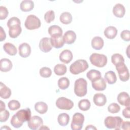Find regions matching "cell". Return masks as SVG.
Segmentation results:
<instances>
[{
    "mask_svg": "<svg viewBox=\"0 0 130 130\" xmlns=\"http://www.w3.org/2000/svg\"><path fill=\"white\" fill-rule=\"evenodd\" d=\"M88 68V64L85 60L78 59L71 64L70 67V71L74 75H77L84 72Z\"/></svg>",
    "mask_w": 130,
    "mask_h": 130,
    "instance_id": "1",
    "label": "cell"
},
{
    "mask_svg": "<svg viewBox=\"0 0 130 130\" xmlns=\"http://www.w3.org/2000/svg\"><path fill=\"white\" fill-rule=\"evenodd\" d=\"M87 83L84 78H79L75 82L74 92L76 95L79 97L85 96L87 91Z\"/></svg>",
    "mask_w": 130,
    "mask_h": 130,
    "instance_id": "2",
    "label": "cell"
},
{
    "mask_svg": "<svg viewBox=\"0 0 130 130\" xmlns=\"http://www.w3.org/2000/svg\"><path fill=\"white\" fill-rule=\"evenodd\" d=\"M123 120L119 116H108L104 120V124L108 128H114L119 130L121 128V124Z\"/></svg>",
    "mask_w": 130,
    "mask_h": 130,
    "instance_id": "3",
    "label": "cell"
},
{
    "mask_svg": "<svg viewBox=\"0 0 130 130\" xmlns=\"http://www.w3.org/2000/svg\"><path fill=\"white\" fill-rule=\"evenodd\" d=\"M89 60L92 64L99 68L105 67L107 63V56L102 54L92 53L90 56Z\"/></svg>",
    "mask_w": 130,
    "mask_h": 130,
    "instance_id": "4",
    "label": "cell"
},
{
    "mask_svg": "<svg viewBox=\"0 0 130 130\" xmlns=\"http://www.w3.org/2000/svg\"><path fill=\"white\" fill-rule=\"evenodd\" d=\"M25 27L29 30H34L39 28L41 25L40 19L34 15H28L25 21Z\"/></svg>",
    "mask_w": 130,
    "mask_h": 130,
    "instance_id": "5",
    "label": "cell"
},
{
    "mask_svg": "<svg viewBox=\"0 0 130 130\" xmlns=\"http://www.w3.org/2000/svg\"><path fill=\"white\" fill-rule=\"evenodd\" d=\"M84 121V116L80 113H75L72 118L71 128L73 130H80L83 127Z\"/></svg>",
    "mask_w": 130,
    "mask_h": 130,
    "instance_id": "6",
    "label": "cell"
},
{
    "mask_svg": "<svg viewBox=\"0 0 130 130\" xmlns=\"http://www.w3.org/2000/svg\"><path fill=\"white\" fill-rule=\"evenodd\" d=\"M115 67L120 80L123 82H126L128 80L129 78V71L124 62L121 63Z\"/></svg>",
    "mask_w": 130,
    "mask_h": 130,
    "instance_id": "7",
    "label": "cell"
},
{
    "mask_svg": "<svg viewBox=\"0 0 130 130\" xmlns=\"http://www.w3.org/2000/svg\"><path fill=\"white\" fill-rule=\"evenodd\" d=\"M56 107L61 110H69L74 106L73 102L64 97H60L56 101Z\"/></svg>",
    "mask_w": 130,
    "mask_h": 130,
    "instance_id": "8",
    "label": "cell"
},
{
    "mask_svg": "<svg viewBox=\"0 0 130 130\" xmlns=\"http://www.w3.org/2000/svg\"><path fill=\"white\" fill-rule=\"evenodd\" d=\"M16 118L20 122L23 123L25 121H28L31 118V111L29 108L22 109L14 115Z\"/></svg>",
    "mask_w": 130,
    "mask_h": 130,
    "instance_id": "9",
    "label": "cell"
},
{
    "mask_svg": "<svg viewBox=\"0 0 130 130\" xmlns=\"http://www.w3.org/2000/svg\"><path fill=\"white\" fill-rule=\"evenodd\" d=\"M43 124V119L38 116L31 117L30 119L27 121V125L29 128L32 130H36L42 126Z\"/></svg>",
    "mask_w": 130,
    "mask_h": 130,
    "instance_id": "10",
    "label": "cell"
},
{
    "mask_svg": "<svg viewBox=\"0 0 130 130\" xmlns=\"http://www.w3.org/2000/svg\"><path fill=\"white\" fill-rule=\"evenodd\" d=\"M39 48L43 52H48L52 48L50 38L45 37L42 38L39 43Z\"/></svg>",
    "mask_w": 130,
    "mask_h": 130,
    "instance_id": "11",
    "label": "cell"
},
{
    "mask_svg": "<svg viewBox=\"0 0 130 130\" xmlns=\"http://www.w3.org/2000/svg\"><path fill=\"white\" fill-rule=\"evenodd\" d=\"M19 54L23 58H26L31 53V48L29 45L26 43H23L21 44L18 47Z\"/></svg>",
    "mask_w": 130,
    "mask_h": 130,
    "instance_id": "12",
    "label": "cell"
},
{
    "mask_svg": "<svg viewBox=\"0 0 130 130\" xmlns=\"http://www.w3.org/2000/svg\"><path fill=\"white\" fill-rule=\"evenodd\" d=\"M91 82L92 88L96 91H103L107 87L105 80L102 77Z\"/></svg>",
    "mask_w": 130,
    "mask_h": 130,
    "instance_id": "13",
    "label": "cell"
},
{
    "mask_svg": "<svg viewBox=\"0 0 130 130\" xmlns=\"http://www.w3.org/2000/svg\"><path fill=\"white\" fill-rule=\"evenodd\" d=\"M118 103L125 107H129L130 99L129 94L126 92H121L117 96V98Z\"/></svg>",
    "mask_w": 130,
    "mask_h": 130,
    "instance_id": "14",
    "label": "cell"
},
{
    "mask_svg": "<svg viewBox=\"0 0 130 130\" xmlns=\"http://www.w3.org/2000/svg\"><path fill=\"white\" fill-rule=\"evenodd\" d=\"M93 101L94 104L98 106H104L107 102V98L105 95L101 93H98L94 95Z\"/></svg>",
    "mask_w": 130,
    "mask_h": 130,
    "instance_id": "15",
    "label": "cell"
},
{
    "mask_svg": "<svg viewBox=\"0 0 130 130\" xmlns=\"http://www.w3.org/2000/svg\"><path fill=\"white\" fill-rule=\"evenodd\" d=\"M60 60L64 63H69L73 59V54L72 52L68 49L63 50L59 54Z\"/></svg>",
    "mask_w": 130,
    "mask_h": 130,
    "instance_id": "16",
    "label": "cell"
},
{
    "mask_svg": "<svg viewBox=\"0 0 130 130\" xmlns=\"http://www.w3.org/2000/svg\"><path fill=\"white\" fill-rule=\"evenodd\" d=\"M12 62L8 58H2L0 60V70L2 72L10 71L12 68Z\"/></svg>",
    "mask_w": 130,
    "mask_h": 130,
    "instance_id": "17",
    "label": "cell"
},
{
    "mask_svg": "<svg viewBox=\"0 0 130 130\" xmlns=\"http://www.w3.org/2000/svg\"><path fill=\"white\" fill-rule=\"evenodd\" d=\"M63 37L65 43L72 44L75 42L76 39V34L73 30H68L64 33Z\"/></svg>",
    "mask_w": 130,
    "mask_h": 130,
    "instance_id": "18",
    "label": "cell"
},
{
    "mask_svg": "<svg viewBox=\"0 0 130 130\" xmlns=\"http://www.w3.org/2000/svg\"><path fill=\"white\" fill-rule=\"evenodd\" d=\"M125 13V9L123 5L121 4H116L113 8V13L115 16L118 18H122Z\"/></svg>",
    "mask_w": 130,
    "mask_h": 130,
    "instance_id": "19",
    "label": "cell"
},
{
    "mask_svg": "<svg viewBox=\"0 0 130 130\" xmlns=\"http://www.w3.org/2000/svg\"><path fill=\"white\" fill-rule=\"evenodd\" d=\"M50 41L52 47L57 49L61 48L63 47L64 44V41L62 36L58 37H52L50 38Z\"/></svg>",
    "mask_w": 130,
    "mask_h": 130,
    "instance_id": "20",
    "label": "cell"
},
{
    "mask_svg": "<svg viewBox=\"0 0 130 130\" xmlns=\"http://www.w3.org/2000/svg\"><path fill=\"white\" fill-rule=\"evenodd\" d=\"M34 7V3L31 0H24L21 2L20 8L22 11L29 12L32 10Z\"/></svg>",
    "mask_w": 130,
    "mask_h": 130,
    "instance_id": "21",
    "label": "cell"
},
{
    "mask_svg": "<svg viewBox=\"0 0 130 130\" xmlns=\"http://www.w3.org/2000/svg\"><path fill=\"white\" fill-rule=\"evenodd\" d=\"M48 32L51 37L61 36L62 35V30L61 27L56 25L50 26L48 29Z\"/></svg>",
    "mask_w": 130,
    "mask_h": 130,
    "instance_id": "22",
    "label": "cell"
},
{
    "mask_svg": "<svg viewBox=\"0 0 130 130\" xmlns=\"http://www.w3.org/2000/svg\"><path fill=\"white\" fill-rule=\"evenodd\" d=\"M11 95V89L6 86L3 83L1 82L0 85V96L2 99H9Z\"/></svg>",
    "mask_w": 130,
    "mask_h": 130,
    "instance_id": "23",
    "label": "cell"
},
{
    "mask_svg": "<svg viewBox=\"0 0 130 130\" xmlns=\"http://www.w3.org/2000/svg\"><path fill=\"white\" fill-rule=\"evenodd\" d=\"M104 33V35L107 38L109 39H113L117 35V29L114 26H109L105 28Z\"/></svg>",
    "mask_w": 130,
    "mask_h": 130,
    "instance_id": "24",
    "label": "cell"
},
{
    "mask_svg": "<svg viewBox=\"0 0 130 130\" xmlns=\"http://www.w3.org/2000/svg\"><path fill=\"white\" fill-rule=\"evenodd\" d=\"M104 46V40L100 37H95L91 40V46L95 50H101Z\"/></svg>",
    "mask_w": 130,
    "mask_h": 130,
    "instance_id": "25",
    "label": "cell"
},
{
    "mask_svg": "<svg viewBox=\"0 0 130 130\" xmlns=\"http://www.w3.org/2000/svg\"><path fill=\"white\" fill-rule=\"evenodd\" d=\"M4 51L9 55L14 56L17 53L16 47L12 43H6L3 45Z\"/></svg>",
    "mask_w": 130,
    "mask_h": 130,
    "instance_id": "26",
    "label": "cell"
},
{
    "mask_svg": "<svg viewBox=\"0 0 130 130\" xmlns=\"http://www.w3.org/2000/svg\"><path fill=\"white\" fill-rule=\"evenodd\" d=\"M22 31L20 25H14L10 27L9 30V36L12 38H16L20 35Z\"/></svg>",
    "mask_w": 130,
    "mask_h": 130,
    "instance_id": "27",
    "label": "cell"
},
{
    "mask_svg": "<svg viewBox=\"0 0 130 130\" xmlns=\"http://www.w3.org/2000/svg\"><path fill=\"white\" fill-rule=\"evenodd\" d=\"M35 109L36 111L40 114H43L47 111L48 106L43 102H39L35 104Z\"/></svg>",
    "mask_w": 130,
    "mask_h": 130,
    "instance_id": "28",
    "label": "cell"
},
{
    "mask_svg": "<svg viewBox=\"0 0 130 130\" xmlns=\"http://www.w3.org/2000/svg\"><path fill=\"white\" fill-rule=\"evenodd\" d=\"M87 78L91 82L101 78V72L96 70H91L86 74Z\"/></svg>",
    "mask_w": 130,
    "mask_h": 130,
    "instance_id": "29",
    "label": "cell"
},
{
    "mask_svg": "<svg viewBox=\"0 0 130 130\" xmlns=\"http://www.w3.org/2000/svg\"><path fill=\"white\" fill-rule=\"evenodd\" d=\"M105 79L107 82L109 84H113L117 81V77L115 73L112 71L106 73L104 76Z\"/></svg>",
    "mask_w": 130,
    "mask_h": 130,
    "instance_id": "30",
    "label": "cell"
},
{
    "mask_svg": "<svg viewBox=\"0 0 130 130\" xmlns=\"http://www.w3.org/2000/svg\"><path fill=\"white\" fill-rule=\"evenodd\" d=\"M69 115L66 113H61L58 116L57 121L59 124L61 126H64L68 125L69 122Z\"/></svg>",
    "mask_w": 130,
    "mask_h": 130,
    "instance_id": "31",
    "label": "cell"
},
{
    "mask_svg": "<svg viewBox=\"0 0 130 130\" xmlns=\"http://www.w3.org/2000/svg\"><path fill=\"white\" fill-rule=\"evenodd\" d=\"M72 15L69 12H67L61 13L59 17L60 21L64 24H70L72 21Z\"/></svg>",
    "mask_w": 130,
    "mask_h": 130,
    "instance_id": "32",
    "label": "cell"
},
{
    "mask_svg": "<svg viewBox=\"0 0 130 130\" xmlns=\"http://www.w3.org/2000/svg\"><path fill=\"white\" fill-rule=\"evenodd\" d=\"M67 71V67L63 64H57L54 68V72L57 76L64 75L66 73Z\"/></svg>",
    "mask_w": 130,
    "mask_h": 130,
    "instance_id": "33",
    "label": "cell"
},
{
    "mask_svg": "<svg viewBox=\"0 0 130 130\" xmlns=\"http://www.w3.org/2000/svg\"><path fill=\"white\" fill-rule=\"evenodd\" d=\"M111 61L114 65L116 66L121 63L124 62V59L122 55L119 53H115L111 56Z\"/></svg>",
    "mask_w": 130,
    "mask_h": 130,
    "instance_id": "34",
    "label": "cell"
},
{
    "mask_svg": "<svg viewBox=\"0 0 130 130\" xmlns=\"http://www.w3.org/2000/svg\"><path fill=\"white\" fill-rule=\"evenodd\" d=\"M59 88L62 90H64L68 88L70 85V81L66 77H61L59 79L57 82Z\"/></svg>",
    "mask_w": 130,
    "mask_h": 130,
    "instance_id": "35",
    "label": "cell"
},
{
    "mask_svg": "<svg viewBox=\"0 0 130 130\" xmlns=\"http://www.w3.org/2000/svg\"><path fill=\"white\" fill-rule=\"evenodd\" d=\"M90 102L87 99H83L78 103L79 108L82 111H87L90 108Z\"/></svg>",
    "mask_w": 130,
    "mask_h": 130,
    "instance_id": "36",
    "label": "cell"
},
{
    "mask_svg": "<svg viewBox=\"0 0 130 130\" xmlns=\"http://www.w3.org/2000/svg\"><path fill=\"white\" fill-rule=\"evenodd\" d=\"M39 73L42 77L47 78L51 76L52 74V71L49 68L43 67L40 70Z\"/></svg>",
    "mask_w": 130,
    "mask_h": 130,
    "instance_id": "37",
    "label": "cell"
},
{
    "mask_svg": "<svg viewBox=\"0 0 130 130\" xmlns=\"http://www.w3.org/2000/svg\"><path fill=\"white\" fill-rule=\"evenodd\" d=\"M8 106L10 110L12 111H15L20 108V104L18 101L13 100L9 101L8 104Z\"/></svg>",
    "mask_w": 130,
    "mask_h": 130,
    "instance_id": "38",
    "label": "cell"
},
{
    "mask_svg": "<svg viewBox=\"0 0 130 130\" xmlns=\"http://www.w3.org/2000/svg\"><path fill=\"white\" fill-rule=\"evenodd\" d=\"M55 19V14L53 10L47 11L44 15V19L47 23H50Z\"/></svg>",
    "mask_w": 130,
    "mask_h": 130,
    "instance_id": "39",
    "label": "cell"
},
{
    "mask_svg": "<svg viewBox=\"0 0 130 130\" xmlns=\"http://www.w3.org/2000/svg\"><path fill=\"white\" fill-rule=\"evenodd\" d=\"M120 110V107L117 103H111L108 107V111L111 113H117Z\"/></svg>",
    "mask_w": 130,
    "mask_h": 130,
    "instance_id": "40",
    "label": "cell"
},
{
    "mask_svg": "<svg viewBox=\"0 0 130 130\" xmlns=\"http://www.w3.org/2000/svg\"><path fill=\"white\" fill-rule=\"evenodd\" d=\"M10 116L9 112L4 109L3 110H0V121L1 122H3L6 121Z\"/></svg>",
    "mask_w": 130,
    "mask_h": 130,
    "instance_id": "41",
    "label": "cell"
},
{
    "mask_svg": "<svg viewBox=\"0 0 130 130\" xmlns=\"http://www.w3.org/2000/svg\"><path fill=\"white\" fill-rule=\"evenodd\" d=\"M21 22L19 19L16 17H13L10 18L7 22V26L9 28L12 26L20 25Z\"/></svg>",
    "mask_w": 130,
    "mask_h": 130,
    "instance_id": "42",
    "label": "cell"
},
{
    "mask_svg": "<svg viewBox=\"0 0 130 130\" xmlns=\"http://www.w3.org/2000/svg\"><path fill=\"white\" fill-rule=\"evenodd\" d=\"M9 14L8 10L6 7L0 6V19L3 20L6 19Z\"/></svg>",
    "mask_w": 130,
    "mask_h": 130,
    "instance_id": "43",
    "label": "cell"
},
{
    "mask_svg": "<svg viewBox=\"0 0 130 130\" xmlns=\"http://www.w3.org/2000/svg\"><path fill=\"white\" fill-rule=\"evenodd\" d=\"M10 122L11 125L15 128L20 127L23 125V123L18 121V119L15 117L14 115L12 116Z\"/></svg>",
    "mask_w": 130,
    "mask_h": 130,
    "instance_id": "44",
    "label": "cell"
},
{
    "mask_svg": "<svg viewBox=\"0 0 130 130\" xmlns=\"http://www.w3.org/2000/svg\"><path fill=\"white\" fill-rule=\"evenodd\" d=\"M121 38L126 42H128L130 40V31L128 30H124L121 31L120 34Z\"/></svg>",
    "mask_w": 130,
    "mask_h": 130,
    "instance_id": "45",
    "label": "cell"
},
{
    "mask_svg": "<svg viewBox=\"0 0 130 130\" xmlns=\"http://www.w3.org/2000/svg\"><path fill=\"white\" fill-rule=\"evenodd\" d=\"M122 114L123 116L126 118L129 119L130 118V110H129V107H126L125 108H124L123 110L122 111Z\"/></svg>",
    "mask_w": 130,
    "mask_h": 130,
    "instance_id": "46",
    "label": "cell"
},
{
    "mask_svg": "<svg viewBox=\"0 0 130 130\" xmlns=\"http://www.w3.org/2000/svg\"><path fill=\"white\" fill-rule=\"evenodd\" d=\"M121 128L123 129L126 130H129V121H123L122 122V123L121 124Z\"/></svg>",
    "mask_w": 130,
    "mask_h": 130,
    "instance_id": "47",
    "label": "cell"
},
{
    "mask_svg": "<svg viewBox=\"0 0 130 130\" xmlns=\"http://www.w3.org/2000/svg\"><path fill=\"white\" fill-rule=\"evenodd\" d=\"M0 28H1V32H0L1 41L2 42L4 40H5V39L6 38V33H5L4 30L3 29V27L2 26L0 27Z\"/></svg>",
    "mask_w": 130,
    "mask_h": 130,
    "instance_id": "48",
    "label": "cell"
},
{
    "mask_svg": "<svg viewBox=\"0 0 130 130\" xmlns=\"http://www.w3.org/2000/svg\"><path fill=\"white\" fill-rule=\"evenodd\" d=\"M5 104L2 101H0V110L5 109Z\"/></svg>",
    "mask_w": 130,
    "mask_h": 130,
    "instance_id": "49",
    "label": "cell"
},
{
    "mask_svg": "<svg viewBox=\"0 0 130 130\" xmlns=\"http://www.w3.org/2000/svg\"><path fill=\"white\" fill-rule=\"evenodd\" d=\"M86 129H96V128L95 127L92 125H88L87 126V127L85 128Z\"/></svg>",
    "mask_w": 130,
    "mask_h": 130,
    "instance_id": "50",
    "label": "cell"
},
{
    "mask_svg": "<svg viewBox=\"0 0 130 130\" xmlns=\"http://www.w3.org/2000/svg\"><path fill=\"white\" fill-rule=\"evenodd\" d=\"M11 129V128H10V127H8L7 125H5L4 126H3V127H1V129Z\"/></svg>",
    "mask_w": 130,
    "mask_h": 130,
    "instance_id": "51",
    "label": "cell"
}]
</instances>
